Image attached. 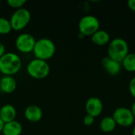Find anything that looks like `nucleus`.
Segmentation results:
<instances>
[{"mask_svg": "<svg viewBox=\"0 0 135 135\" xmlns=\"http://www.w3.org/2000/svg\"><path fill=\"white\" fill-rule=\"evenodd\" d=\"M3 135H21L22 133V125L17 120H13L4 124L2 129Z\"/></svg>", "mask_w": 135, "mask_h": 135, "instance_id": "nucleus-14", "label": "nucleus"}, {"mask_svg": "<svg viewBox=\"0 0 135 135\" xmlns=\"http://www.w3.org/2000/svg\"><path fill=\"white\" fill-rule=\"evenodd\" d=\"M31 13L25 8L16 9L9 18L12 29L15 31H21L24 29L30 22Z\"/></svg>", "mask_w": 135, "mask_h": 135, "instance_id": "nucleus-5", "label": "nucleus"}, {"mask_svg": "<svg viewBox=\"0 0 135 135\" xmlns=\"http://www.w3.org/2000/svg\"><path fill=\"white\" fill-rule=\"evenodd\" d=\"M7 3L10 7L18 9L23 8L24 5L26 3V1L25 0H8Z\"/></svg>", "mask_w": 135, "mask_h": 135, "instance_id": "nucleus-19", "label": "nucleus"}, {"mask_svg": "<svg viewBox=\"0 0 135 135\" xmlns=\"http://www.w3.org/2000/svg\"><path fill=\"white\" fill-rule=\"evenodd\" d=\"M36 41V39L32 34L23 32L17 36L15 40V47L20 52L28 54L32 52Z\"/></svg>", "mask_w": 135, "mask_h": 135, "instance_id": "nucleus-8", "label": "nucleus"}, {"mask_svg": "<svg viewBox=\"0 0 135 135\" xmlns=\"http://www.w3.org/2000/svg\"><path fill=\"white\" fill-rule=\"evenodd\" d=\"M112 118L117 125L128 127L134 124L135 120L134 116L130 108L125 107H120L115 110Z\"/></svg>", "mask_w": 135, "mask_h": 135, "instance_id": "nucleus-7", "label": "nucleus"}, {"mask_svg": "<svg viewBox=\"0 0 135 135\" xmlns=\"http://www.w3.org/2000/svg\"><path fill=\"white\" fill-rule=\"evenodd\" d=\"M27 73L28 74L35 79H44L47 78L50 73L51 68L47 61L33 59L27 65Z\"/></svg>", "mask_w": 135, "mask_h": 135, "instance_id": "nucleus-4", "label": "nucleus"}, {"mask_svg": "<svg viewBox=\"0 0 135 135\" xmlns=\"http://www.w3.org/2000/svg\"><path fill=\"white\" fill-rule=\"evenodd\" d=\"M129 54V46L127 41L122 38L112 40L108 47V56L117 62H122Z\"/></svg>", "mask_w": 135, "mask_h": 135, "instance_id": "nucleus-3", "label": "nucleus"}, {"mask_svg": "<svg viewBox=\"0 0 135 135\" xmlns=\"http://www.w3.org/2000/svg\"><path fill=\"white\" fill-rule=\"evenodd\" d=\"M129 90H130V93L132 95V97L135 98V77H134L130 81Z\"/></svg>", "mask_w": 135, "mask_h": 135, "instance_id": "nucleus-21", "label": "nucleus"}, {"mask_svg": "<svg viewBox=\"0 0 135 135\" xmlns=\"http://www.w3.org/2000/svg\"><path fill=\"white\" fill-rule=\"evenodd\" d=\"M17 88V81L13 76L5 75L0 79V90L4 93H12Z\"/></svg>", "mask_w": 135, "mask_h": 135, "instance_id": "nucleus-13", "label": "nucleus"}, {"mask_svg": "<svg viewBox=\"0 0 135 135\" xmlns=\"http://www.w3.org/2000/svg\"><path fill=\"white\" fill-rule=\"evenodd\" d=\"M127 6L129 9H131L132 11L135 12V0H129L127 2Z\"/></svg>", "mask_w": 135, "mask_h": 135, "instance_id": "nucleus-22", "label": "nucleus"}, {"mask_svg": "<svg viewBox=\"0 0 135 135\" xmlns=\"http://www.w3.org/2000/svg\"><path fill=\"white\" fill-rule=\"evenodd\" d=\"M101 65L103 68L105 70V71L112 75V76H116L119 74L121 69H122V64L119 62H117L108 56L104 57L101 61Z\"/></svg>", "mask_w": 135, "mask_h": 135, "instance_id": "nucleus-11", "label": "nucleus"}, {"mask_svg": "<svg viewBox=\"0 0 135 135\" xmlns=\"http://www.w3.org/2000/svg\"><path fill=\"white\" fill-rule=\"evenodd\" d=\"M12 26L9 19L0 17V35L9 34L12 31Z\"/></svg>", "mask_w": 135, "mask_h": 135, "instance_id": "nucleus-18", "label": "nucleus"}, {"mask_svg": "<svg viewBox=\"0 0 135 135\" xmlns=\"http://www.w3.org/2000/svg\"><path fill=\"white\" fill-rule=\"evenodd\" d=\"M6 47L3 43L0 41V57H2L5 53H6Z\"/></svg>", "mask_w": 135, "mask_h": 135, "instance_id": "nucleus-23", "label": "nucleus"}, {"mask_svg": "<svg viewBox=\"0 0 135 135\" xmlns=\"http://www.w3.org/2000/svg\"><path fill=\"white\" fill-rule=\"evenodd\" d=\"M92 42L97 46H104L110 42V35L105 30L99 29L93 36H91Z\"/></svg>", "mask_w": 135, "mask_h": 135, "instance_id": "nucleus-15", "label": "nucleus"}, {"mask_svg": "<svg viewBox=\"0 0 135 135\" xmlns=\"http://www.w3.org/2000/svg\"><path fill=\"white\" fill-rule=\"evenodd\" d=\"M79 33L85 36H93L100 29V21L97 17L93 15L82 17L78 23Z\"/></svg>", "mask_w": 135, "mask_h": 135, "instance_id": "nucleus-6", "label": "nucleus"}, {"mask_svg": "<svg viewBox=\"0 0 135 135\" xmlns=\"http://www.w3.org/2000/svg\"><path fill=\"white\" fill-rule=\"evenodd\" d=\"M94 117H93L92 115H86L84 119H83V123L85 126L86 127H90L94 123Z\"/></svg>", "mask_w": 135, "mask_h": 135, "instance_id": "nucleus-20", "label": "nucleus"}, {"mask_svg": "<svg viewBox=\"0 0 135 135\" xmlns=\"http://www.w3.org/2000/svg\"><path fill=\"white\" fill-rule=\"evenodd\" d=\"M132 135H135V126L133 128V131H132Z\"/></svg>", "mask_w": 135, "mask_h": 135, "instance_id": "nucleus-26", "label": "nucleus"}, {"mask_svg": "<svg viewBox=\"0 0 135 135\" xmlns=\"http://www.w3.org/2000/svg\"><path fill=\"white\" fill-rule=\"evenodd\" d=\"M4 122L2 120V119L0 118V132L2 131V129H3V127H4Z\"/></svg>", "mask_w": 135, "mask_h": 135, "instance_id": "nucleus-24", "label": "nucleus"}, {"mask_svg": "<svg viewBox=\"0 0 135 135\" xmlns=\"http://www.w3.org/2000/svg\"><path fill=\"white\" fill-rule=\"evenodd\" d=\"M25 119L30 123H38L43 118V111L38 105H28L24 112Z\"/></svg>", "mask_w": 135, "mask_h": 135, "instance_id": "nucleus-10", "label": "nucleus"}, {"mask_svg": "<svg viewBox=\"0 0 135 135\" xmlns=\"http://www.w3.org/2000/svg\"><path fill=\"white\" fill-rule=\"evenodd\" d=\"M116 126H117V124L115 122L114 119L110 116H107V117H104V119H102V120L100 121V130L104 133L112 132L115 129Z\"/></svg>", "mask_w": 135, "mask_h": 135, "instance_id": "nucleus-16", "label": "nucleus"}, {"mask_svg": "<svg viewBox=\"0 0 135 135\" xmlns=\"http://www.w3.org/2000/svg\"><path fill=\"white\" fill-rule=\"evenodd\" d=\"M85 111L87 115H92L93 117L99 116L103 112V103L98 97H90L85 103Z\"/></svg>", "mask_w": 135, "mask_h": 135, "instance_id": "nucleus-9", "label": "nucleus"}, {"mask_svg": "<svg viewBox=\"0 0 135 135\" xmlns=\"http://www.w3.org/2000/svg\"><path fill=\"white\" fill-rule=\"evenodd\" d=\"M55 50V43L49 38L43 37L36 41L32 52L36 59L47 61L54 56Z\"/></svg>", "mask_w": 135, "mask_h": 135, "instance_id": "nucleus-2", "label": "nucleus"}, {"mask_svg": "<svg viewBox=\"0 0 135 135\" xmlns=\"http://www.w3.org/2000/svg\"><path fill=\"white\" fill-rule=\"evenodd\" d=\"M121 64L127 71L135 73V53H129L122 61Z\"/></svg>", "mask_w": 135, "mask_h": 135, "instance_id": "nucleus-17", "label": "nucleus"}, {"mask_svg": "<svg viewBox=\"0 0 135 135\" xmlns=\"http://www.w3.org/2000/svg\"><path fill=\"white\" fill-rule=\"evenodd\" d=\"M22 62L19 55L14 52H6L0 57V72L4 75L13 76L21 68Z\"/></svg>", "mask_w": 135, "mask_h": 135, "instance_id": "nucleus-1", "label": "nucleus"}, {"mask_svg": "<svg viewBox=\"0 0 135 135\" xmlns=\"http://www.w3.org/2000/svg\"><path fill=\"white\" fill-rule=\"evenodd\" d=\"M0 5H1V1H0Z\"/></svg>", "mask_w": 135, "mask_h": 135, "instance_id": "nucleus-27", "label": "nucleus"}, {"mask_svg": "<svg viewBox=\"0 0 135 135\" xmlns=\"http://www.w3.org/2000/svg\"><path fill=\"white\" fill-rule=\"evenodd\" d=\"M131 112H132V113H133V115H134L135 118V101L134 102V104H132V107H131Z\"/></svg>", "mask_w": 135, "mask_h": 135, "instance_id": "nucleus-25", "label": "nucleus"}, {"mask_svg": "<svg viewBox=\"0 0 135 135\" xmlns=\"http://www.w3.org/2000/svg\"><path fill=\"white\" fill-rule=\"evenodd\" d=\"M17 115V111L13 105L10 104H6L2 106L0 108V118L4 122V123L15 120Z\"/></svg>", "mask_w": 135, "mask_h": 135, "instance_id": "nucleus-12", "label": "nucleus"}]
</instances>
